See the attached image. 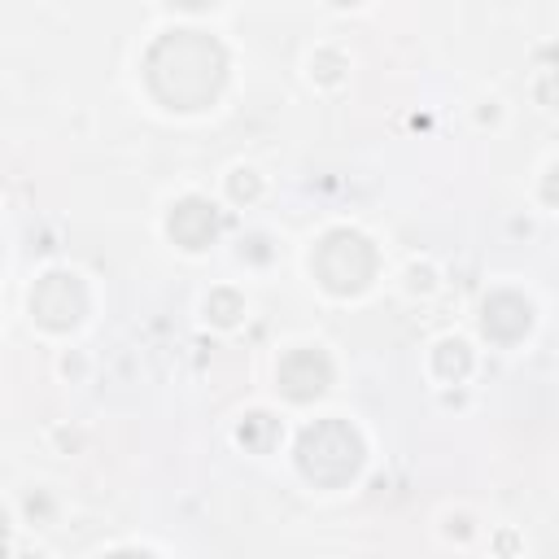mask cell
Segmentation results:
<instances>
[{
    "label": "cell",
    "mask_w": 559,
    "mask_h": 559,
    "mask_svg": "<svg viewBox=\"0 0 559 559\" xmlns=\"http://www.w3.org/2000/svg\"><path fill=\"white\" fill-rule=\"evenodd\" d=\"M145 79L171 110H206L228 79V53L201 31H171L149 49Z\"/></svg>",
    "instance_id": "6da1fadb"
},
{
    "label": "cell",
    "mask_w": 559,
    "mask_h": 559,
    "mask_svg": "<svg viewBox=\"0 0 559 559\" xmlns=\"http://www.w3.org/2000/svg\"><path fill=\"white\" fill-rule=\"evenodd\" d=\"M363 463V442L346 420H319L297 442V468L315 485H346Z\"/></svg>",
    "instance_id": "7a4b0ae2"
},
{
    "label": "cell",
    "mask_w": 559,
    "mask_h": 559,
    "mask_svg": "<svg viewBox=\"0 0 559 559\" xmlns=\"http://www.w3.org/2000/svg\"><path fill=\"white\" fill-rule=\"evenodd\" d=\"M315 276L328 293H359L367 289V280L376 276V249L363 232H350V228H337L328 232L315 249Z\"/></svg>",
    "instance_id": "3957f363"
},
{
    "label": "cell",
    "mask_w": 559,
    "mask_h": 559,
    "mask_svg": "<svg viewBox=\"0 0 559 559\" xmlns=\"http://www.w3.org/2000/svg\"><path fill=\"white\" fill-rule=\"evenodd\" d=\"M83 311H88V293L70 271H49L31 289V315L53 332H70L83 319Z\"/></svg>",
    "instance_id": "277c9868"
},
{
    "label": "cell",
    "mask_w": 559,
    "mask_h": 559,
    "mask_svg": "<svg viewBox=\"0 0 559 559\" xmlns=\"http://www.w3.org/2000/svg\"><path fill=\"white\" fill-rule=\"evenodd\" d=\"M328 380H332V363H328L324 350H293V354H284V363H280V389L293 402L319 398L328 389Z\"/></svg>",
    "instance_id": "5b68a950"
},
{
    "label": "cell",
    "mask_w": 559,
    "mask_h": 559,
    "mask_svg": "<svg viewBox=\"0 0 559 559\" xmlns=\"http://www.w3.org/2000/svg\"><path fill=\"white\" fill-rule=\"evenodd\" d=\"M171 241L184 245V249H206L214 241V232H219V210L210 206V201L201 197H184L180 206L171 210Z\"/></svg>",
    "instance_id": "8992f818"
},
{
    "label": "cell",
    "mask_w": 559,
    "mask_h": 559,
    "mask_svg": "<svg viewBox=\"0 0 559 559\" xmlns=\"http://www.w3.org/2000/svg\"><path fill=\"white\" fill-rule=\"evenodd\" d=\"M529 302L525 297H516V293H494L490 302H485V315H481V324L485 332H490L494 341H516V337H525L529 332Z\"/></svg>",
    "instance_id": "52a82bcc"
},
{
    "label": "cell",
    "mask_w": 559,
    "mask_h": 559,
    "mask_svg": "<svg viewBox=\"0 0 559 559\" xmlns=\"http://www.w3.org/2000/svg\"><path fill=\"white\" fill-rule=\"evenodd\" d=\"M241 442L249 446V450H271V442H276V420L271 415H263V411H254V415H245V424H241Z\"/></svg>",
    "instance_id": "ba28073f"
},
{
    "label": "cell",
    "mask_w": 559,
    "mask_h": 559,
    "mask_svg": "<svg viewBox=\"0 0 559 559\" xmlns=\"http://www.w3.org/2000/svg\"><path fill=\"white\" fill-rule=\"evenodd\" d=\"M468 367H472V354H468L463 341H442V346H437V372H442L446 380H463Z\"/></svg>",
    "instance_id": "9c48e42d"
},
{
    "label": "cell",
    "mask_w": 559,
    "mask_h": 559,
    "mask_svg": "<svg viewBox=\"0 0 559 559\" xmlns=\"http://www.w3.org/2000/svg\"><path fill=\"white\" fill-rule=\"evenodd\" d=\"M241 311H245V306H241V297L228 293V289L210 293V302H206V315L214 319V324H223V328L236 324V319H241Z\"/></svg>",
    "instance_id": "30bf717a"
},
{
    "label": "cell",
    "mask_w": 559,
    "mask_h": 559,
    "mask_svg": "<svg viewBox=\"0 0 559 559\" xmlns=\"http://www.w3.org/2000/svg\"><path fill=\"white\" fill-rule=\"evenodd\" d=\"M228 188H232L236 201H249V197H258V175L254 171H236Z\"/></svg>",
    "instance_id": "8fae6325"
},
{
    "label": "cell",
    "mask_w": 559,
    "mask_h": 559,
    "mask_svg": "<svg viewBox=\"0 0 559 559\" xmlns=\"http://www.w3.org/2000/svg\"><path fill=\"white\" fill-rule=\"evenodd\" d=\"M332 66H337V57H332V53H324V57H319V62H315L319 79H337V70H332Z\"/></svg>",
    "instance_id": "7c38bea8"
},
{
    "label": "cell",
    "mask_w": 559,
    "mask_h": 559,
    "mask_svg": "<svg viewBox=\"0 0 559 559\" xmlns=\"http://www.w3.org/2000/svg\"><path fill=\"white\" fill-rule=\"evenodd\" d=\"M171 5H180V9H210L214 0H171Z\"/></svg>",
    "instance_id": "4fadbf2b"
},
{
    "label": "cell",
    "mask_w": 559,
    "mask_h": 559,
    "mask_svg": "<svg viewBox=\"0 0 559 559\" xmlns=\"http://www.w3.org/2000/svg\"><path fill=\"white\" fill-rule=\"evenodd\" d=\"M337 5H359V0H337Z\"/></svg>",
    "instance_id": "5bb4252c"
}]
</instances>
